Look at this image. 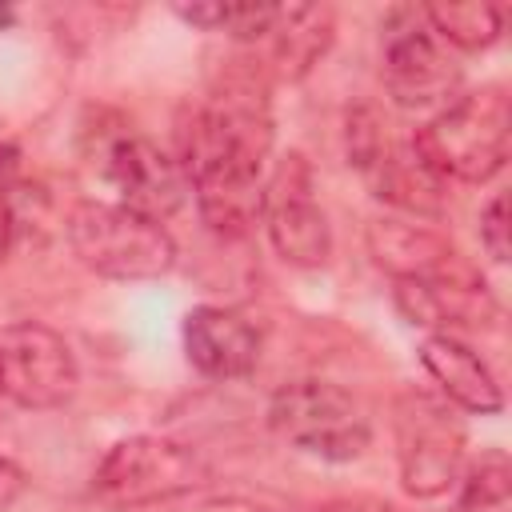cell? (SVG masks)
I'll use <instances>...</instances> for the list:
<instances>
[{
    "instance_id": "obj_1",
    "label": "cell",
    "mask_w": 512,
    "mask_h": 512,
    "mask_svg": "<svg viewBox=\"0 0 512 512\" xmlns=\"http://www.w3.org/2000/svg\"><path fill=\"white\" fill-rule=\"evenodd\" d=\"M176 148L204 224L220 236H244L260 220V176L272 152V108L260 76H232L212 88L180 120Z\"/></svg>"
},
{
    "instance_id": "obj_2",
    "label": "cell",
    "mask_w": 512,
    "mask_h": 512,
    "mask_svg": "<svg viewBox=\"0 0 512 512\" xmlns=\"http://www.w3.org/2000/svg\"><path fill=\"white\" fill-rule=\"evenodd\" d=\"M412 148L440 180L484 184L512 152V104L500 84L464 92L416 128Z\"/></svg>"
},
{
    "instance_id": "obj_3",
    "label": "cell",
    "mask_w": 512,
    "mask_h": 512,
    "mask_svg": "<svg viewBox=\"0 0 512 512\" xmlns=\"http://www.w3.org/2000/svg\"><path fill=\"white\" fill-rule=\"evenodd\" d=\"M68 244L76 260L104 280H152L176 264V240L168 228L128 204H72Z\"/></svg>"
},
{
    "instance_id": "obj_4",
    "label": "cell",
    "mask_w": 512,
    "mask_h": 512,
    "mask_svg": "<svg viewBox=\"0 0 512 512\" xmlns=\"http://www.w3.org/2000/svg\"><path fill=\"white\" fill-rule=\"evenodd\" d=\"M268 428L284 444L332 464L356 460L372 444V424L364 404L348 388L316 376L292 380L268 400Z\"/></svg>"
},
{
    "instance_id": "obj_5",
    "label": "cell",
    "mask_w": 512,
    "mask_h": 512,
    "mask_svg": "<svg viewBox=\"0 0 512 512\" xmlns=\"http://www.w3.org/2000/svg\"><path fill=\"white\" fill-rule=\"evenodd\" d=\"M204 480L208 464L196 448L172 436H128L100 456L92 492L112 508H144L196 492Z\"/></svg>"
},
{
    "instance_id": "obj_6",
    "label": "cell",
    "mask_w": 512,
    "mask_h": 512,
    "mask_svg": "<svg viewBox=\"0 0 512 512\" xmlns=\"http://www.w3.org/2000/svg\"><path fill=\"white\" fill-rule=\"evenodd\" d=\"M396 460L400 484L416 500L444 496L460 480L464 428L444 400L424 392H404L396 400Z\"/></svg>"
},
{
    "instance_id": "obj_7",
    "label": "cell",
    "mask_w": 512,
    "mask_h": 512,
    "mask_svg": "<svg viewBox=\"0 0 512 512\" xmlns=\"http://www.w3.org/2000/svg\"><path fill=\"white\" fill-rule=\"evenodd\" d=\"M80 384L68 340L36 320L0 328V400L16 408H60Z\"/></svg>"
},
{
    "instance_id": "obj_8",
    "label": "cell",
    "mask_w": 512,
    "mask_h": 512,
    "mask_svg": "<svg viewBox=\"0 0 512 512\" xmlns=\"http://www.w3.org/2000/svg\"><path fill=\"white\" fill-rule=\"evenodd\" d=\"M260 220L280 260L296 268H320L332 256V228L316 204L312 168L300 152H288L260 188Z\"/></svg>"
},
{
    "instance_id": "obj_9",
    "label": "cell",
    "mask_w": 512,
    "mask_h": 512,
    "mask_svg": "<svg viewBox=\"0 0 512 512\" xmlns=\"http://www.w3.org/2000/svg\"><path fill=\"white\" fill-rule=\"evenodd\" d=\"M368 252L376 260V268H384L396 280L408 284H456V280H484L456 244H448V236L424 228V224H408L396 216H376L364 228Z\"/></svg>"
},
{
    "instance_id": "obj_10",
    "label": "cell",
    "mask_w": 512,
    "mask_h": 512,
    "mask_svg": "<svg viewBox=\"0 0 512 512\" xmlns=\"http://www.w3.org/2000/svg\"><path fill=\"white\" fill-rule=\"evenodd\" d=\"M384 88L400 108L440 112L448 100H456L460 68L428 28L404 24L392 28L384 40Z\"/></svg>"
},
{
    "instance_id": "obj_11",
    "label": "cell",
    "mask_w": 512,
    "mask_h": 512,
    "mask_svg": "<svg viewBox=\"0 0 512 512\" xmlns=\"http://www.w3.org/2000/svg\"><path fill=\"white\" fill-rule=\"evenodd\" d=\"M104 176L124 196L120 204L152 220H164L168 212H176L188 188L176 156H168L144 136H116L104 152Z\"/></svg>"
},
{
    "instance_id": "obj_12",
    "label": "cell",
    "mask_w": 512,
    "mask_h": 512,
    "mask_svg": "<svg viewBox=\"0 0 512 512\" xmlns=\"http://www.w3.org/2000/svg\"><path fill=\"white\" fill-rule=\"evenodd\" d=\"M184 352L192 368H200L212 380H236L248 376L260 360V336L256 328L232 312V308H192L184 316Z\"/></svg>"
},
{
    "instance_id": "obj_13",
    "label": "cell",
    "mask_w": 512,
    "mask_h": 512,
    "mask_svg": "<svg viewBox=\"0 0 512 512\" xmlns=\"http://www.w3.org/2000/svg\"><path fill=\"white\" fill-rule=\"evenodd\" d=\"M332 8L328 4H276V16L264 32L268 72L276 80H304L312 64L332 44Z\"/></svg>"
},
{
    "instance_id": "obj_14",
    "label": "cell",
    "mask_w": 512,
    "mask_h": 512,
    "mask_svg": "<svg viewBox=\"0 0 512 512\" xmlns=\"http://www.w3.org/2000/svg\"><path fill=\"white\" fill-rule=\"evenodd\" d=\"M420 364L452 404H460L468 412H500L504 408V392H500L492 368L480 360V352H472L456 336L432 332L420 344Z\"/></svg>"
},
{
    "instance_id": "obj_15",
    "label": "cell",
    "mask_w": 512,
    "mask_h": 512,
    "mask_svg": "<svg viewBox=\"0 0 512 512\" xmlns=\"http://www.w3.org/2000/svg\"><path fill=\"white\" fill-rule=\"evenodd\" d=\"M396 308L420 328L488 324L496 316V300H492L484 280H456V284H408V280H396Z\"/></svg>"
},
{
    "instance_id": "obj_16",
    "label": "cell",
    "mask_w": 512,
    "mask_h": 512,
    "mask_svg": "<svg viewBox=\"0 0 512 512\" xmlns=\"http://www.w3.org/2000/svg\"><path fill=\"white\" fill-rule=\"evenodd\" d=\"M360 176L372 184V192L380 200H388L396 208H408V212H420V216H436L444 208V192H440L444 180L420 160V152L412 148V140L408 144L388 140L384 152Z\"/></svg>"
},
{
    "instance_id": "obj_17",
    "label": "cell",
    "mask_w": 512,
    "mask_h": 512,
    "mask_svg": "<svg viewBox=\"0 0 512 512\" xmlns=\"http://www.w3.org/2000/svg\"><path fill=\"white\" fill-rule=\"evenodd\" d=\"M424 20L436 40L464 48V52H480L496 44L504 32V16L492 0H428Z\"/></svg>"
},
{
    "instance_id": "obj_18",
    "label": "cell",
    "mask_w": 512,
    "mask_h": 512,
    "mask_svg": "<svg viewBox=\"0 0 512 512\" xmlns=\"http://www.w3.org/2000/svg\"><path fill=\"white\" fill-rule=\"evenodd\" d=\"M512 500V464L500 448L480 452V460H472L464 468L460 480V508L464 512H504Z\"/></svg>"
},
{
    "instance_id": "obj_19",
    "label": "cell",
    "mask_w": 512,
    "mask_h": 512,
    "mask_svg": "<svg viewBox=\"0 0 512 512\" xmlns=\"http://www.w3.org/2000/svg\"><path fill=\"white\" fill-rule=\"evenodd\" d=\"M480 244L496 264H508L512 256V220H508V192H496L480 212Z\"/></svg>"
},
{
    "instance_id": "obj_20",
    "label": "cell",
    "mask_w": 512,
    "mask_h": 512,
    "mask_svg": "<svg viewBox=\"0 0 512 512\" xmlns=\"http://www.w3.org/2000/svg\"><path fill=\"white\" fill-rule=\"evenodd\" d=\"M300 512H404L380 496H332V500H320V504H308Z\"/></svg>"
},
{
    "instance_id": "obj_21",
    "label": "cell",
    "mask_w": 512,
    "mask_h": 512,
    "mask_svg": "<svg viewBox=\"0 0 512 512\" xmlns=\"http://www.w3.org/2000/svg\"><path fill=\"white\" fill-rule=\"evenodd\" d=\"M180 512H272V508H264V504H256L248 496H196Z\"/></svg>"
},
{
    "instance_id": "obj_22",
    "label": "cell",
    "mask_w": 512,
    "mask_h": 512,
    "mask_svg": "<svg viewBox=\"0 0 512 512\" xmlns=\"http://www.w3.org/2000/svg\"><path fill=\"white\" fill-rule=\"evenodd\" d=\"M24 488H28V472H24L16 460L0 456V512H4L8 504H16V500L24 496Z\"/></svg>"
},
{
    "instance_id": "obj_23",
    "label": "cell",
    "mask_w": 512,
    "mask_h": 512,
    "mask_svg": "<svg viewBox=\"0 0 512 512\" xmlns=\"http://www.w3.org/2000/svg\"><path fill=\"white\" fill-rule=\"evenodd\" d=\"M16 168H20V148L16 144H0V200H4V188L16 180Z\"/></svg>"
},
{
    "instance_id": "obj_24",
    "label": "cell",
    "mask_w": 512,
    "mask_h": 512,
    "mask_svg": "<svg viewBox=\"0 0 512 512\" xmlns=\"http://www.w3.org/2000/svg\"><path fill=\"white\" fill-rule=\"evenodd\" d=\"M8 248H12V212H8V204L0 200V260L8 256Z\"/></svg>"
},
{
    "instance_id": "obj_25",
    "label": "cell",
    "mask_w": 512,
    "mask_h": 512,
    "mask_svg": "<svg viewBox=\"0 0 512 512\" xmlns=\"http://www.w3.org/2000/svg\"><path fill=\"white\" fill-rule=\"evenodd\" d=\"M12 24V8L8 4H0V28H8Z\"/></svg>"
}]
</instances>
